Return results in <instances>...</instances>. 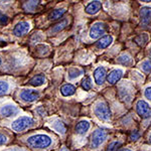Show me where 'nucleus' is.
<instances>
[{
	"instance_id": "nucleus-32",
	"label": "nucleus",
	"mask_w": 151,
	"mask_h": 151,
	"mask_svg": "<svg viewBox=\"0 0 151 151\" xmlns=\"http://www.w3.org/2000/svg\"><path fill=\"white\" fill-rule=\"evenodd\" d=\"M40 40H41V36H40L38 35H36L35 33V35L31 37V42H38Z\"/></svg>"
},
{
	"instance_id": "nucleus-35",
	"label": "nucleus",
	"mask_w": 151,
	"mask_h": 151,
	"mask_svg": "<svg viewBox=\"0 0 151 151\" xmlns=\"http://www.w3.org/2000/svg\"><path fill=\"white\" fill-rule=\"evenodd\" d=\"M139 1H141V2H145V3H149V2H151V0H139Z\"/></svg>"
},
{
	"instance_id": "nucleus-38",
	"label": "nucleus",
	"mask_w": 151,
	"mask_h": 151,
	"mask_svg": "<svg viewBox=\"0 0 151 151\" xmlns=\"http://www.w3.org/2000/svg\"><path fill=\"white\" fill-rule=\"evenodd\" d=\"M149 142L151 143V135H150V137H149Z\"/></svg>"
},
{
	"instance_id": "nucleus-37",
	"label": "nucleus",
	"mask_w": 151,
	"mask_h": 151,
	"mask_svg": "<svg viewBox=\"0 0 151 151\" xmlns=\"http://www.w3.org/2000/svg\"><path fill=\"white\" fill-rule=\"evenodd\" d=\"M121 151H131V150L130 149H122Z\"/></svg>"
},
{
	"instance_id": "nucleus-26",
	"label": "nucleus",
	"mask_w": 151,
	"mask_h": 151,
	"mask_svg": "<svg viewBox=\"0 0 151 151\" xmlns=\"http://www.w3.org/2000/svg\"><path fill=\"white\" fill-rule=\"evenodd\" d=\"M141 69H142L146 74H150L151 73V60H144V62L141 64Z\"/></svg>"
},
{
	"instance_id": "nucleus-12",
	"label": "nucleus",
	"mask_w": 151,
	"mask_h": 151,
	"mask_svg": "<svg viewBox=\"0 0 151 151\" xmlns=\"http://www.w3.org/2000/svg\"><path fill=\"white\" fill-rule=\"evenodd\" d=\"M122 77H123V70L115 69L109 73L108 77H107V81L110 83L111 85H114V84H116L117 82L120 81V79Z\"/></svg>"
},
{
	"instance_id": "nucleus-20",
	"label": "nucleus",
	"mask_w": 151,
	"mask_h": 151,
	"mask_svg": "<svg viewBox=\"0 0 151 151\" xmlns=\"http://www.w3.org/2000/svg\"><path fill=\"white\" fill-rule=\"evenodd\" d=\"M65 8H58V9H55L50 12V14L48 15V19L50 20H55V19H58L60 18L65 13Z\"/></svg>"
},
{
	"instance_id": "nucleus-9",
	"label": "nucleus",
	"mask_w": 151,
	"mask_h": 151,
	"mask_svg": "<svg viewBox=\"0 0 151 151\" xmlns=\"http://www.w3.org/2000/svg\"><path fill=\"white\" fill-rule=\"evenodd\" d=\"M106 76H107V70L104 67L100 65L94 70V80L95 83L99 86L104 84L105 80H106Z\"/></svg>"
},
{
	"instance_id": "nucleus-4",
	"label": "nucleus",
	"mask_w": 151,
	"mask_h": 151,
	"mask_svg": "<svg viewBox=\"0 0 151 151\" xmlns=\"http://www.w3.org/2000/svg\"><path fill=\"white\" fill-rule=\"evenodd\" d=\"M33 124V120L29 117L26 116H22L20 118H18L17 120H15L13 123H12L11 127L14 131H17V132H20V131L25 130L26 128H28L29 126H31Z\"/></svg>"
},
{
	"instance_id": "nucleus-1",
	"label": "nucleus",
	"mask_w": 151,
	"mask_h": 151,
	"mask_svg": "<svg viewBox=\"0 0 151 151\" xmlns=\"http://www.w3.org/2000/svg\"><path fill=\"white\" fill-rule=\"evenodd\" d=\"M26 143L32 148H47L52 144V139L47 135L37 134L29 137Z\"/></svg>"
},
{
	"instance_id": "nucleus-8",
	"label": "nucleus",
	"mask_w": 151,
	"mask_h": 151,
	"mask_svg": "<svg viewBox=\"0 0 151 151\" xmlns=\"http://www.w3.org/2000/svg\"><path fill=\"white\" fill-rule=\"evenodd\" d=\"M20 98L24 102H35L40 98V93L35 90H24L21 92Z\"/></svg>"
},
{
	"instance_id": "nucleus-23",
	"label": "nucleus",
	"mask_w": 151,
	"mask_h": 151,
	"mask_svg": "<svg viewBox=\"0 0 151 151\" xmlns=\"http://www.w3.org/2000/svg\"><path fill=\"white\" fill-rule=\"evenodd\" d=\"M118 63L121 65H127L130 64L131 62H132V58H131L130 55H128V53H123V55H121L120 57L118 58Z\"/></svg>"
},
{
	"instance_id": "nucleus-28",
	"label": "nucleus",
	"mask_w": 151,
	"mask_h": 151,
	"mask_svg": "<svg viewBox=\"0 0 151 151\" xmlns=\"http://www.w3.org/2000/svg\"><path fill=\"white\" fill-rule=\"evenodd\" d=\"M7 90H8V84L6 82L0 81V95L6 93Z\"/></svg>"
},
{
	"instance_id": "nucleus-36",
	"label": "nucleus",
	"mask_w": 151,
	"mask_h": 151,
	"mask_svg": "<svg viewBox=\"0 0 151 151\" xmlns=\"http://www.w3.org/2000/svg\"><path fill=\"white\" fill-rule=\"evenodd\" d=\"M149 60H151V48H150V50H149Z\"/></svg>"
},
{
	"instance_id": "nucleus-14",
	"label": "nucleus",
	"mask_w": 151,
	"mask_h": 151,
	"mask_svg": "<svg viewBox=\"0 0 151 151\" xmlns=\"http://www.w3.org/2000/svg\"><path fill=\"white\" fill-rule=\"evenodd\" d=\"M70 22V19L69 18H64L63 20H60V22H58L57 24H55V25L52 26V29H50V33H58V32H60L62 30H64V29L67 27L68 24Z\"/></svg>"
},
{
	"instance_id": "nucleus-30",
	"label": "nucleus",
	"mask_w": 151,
	"mask_h": 151,
	"mask_svg": "<svg viewBox=\"0 0 151 151\" xmlns=\"http://www.w3.org/2000/svg\"><path fill=\"white\" fill-rule=\"evenodd\" d=\"M139 138V132L138 131H133L132 134L130 136V139L131 140H137Z\"/></svg>"
},
{
	"instance_id": "nucleus-5",
	"label": "nucleus",
	"mask_w": 151,
	"mask_h": 151,
	"mask_svg": "<svg viewBox=\"0 0 151 151\" xmlns=\"http://www.w3.org/2000/svg\"><path fill=\"white\" fill-rule=\"evenodd\" d=\"M106 137H107V133L103 129H97L96 131H94L93 135H92V147L93 148L99 147L105 141Z\"/></svg>"
},
{
	"instance_id": "nucleus-13",
	"label": "nucleus",
	"mask_w": 151,
	"mask_h": 151,
	"mask_svg": "<svg viewBox=\"0 0 151 151\" xmlns=\"http://www.w3.org/2000/svg\"><path fill=\"white\" fill-rule=\"evenodd\" d=\"M114 40V37L112 35H104L102 36L100 40L97 41V47L100 50H104L107 48L108 47H110Z\"/></svg>"
},
{
	"instance_id": "nucleus-29",
	"label": "nucleus",
	"mask_w": 151,
	"mask_h": 151,
	"mask_svg": "<svg viewBox=\"0 0 151 151\" xmlns=\"http://www.w3.org/2000/svg\"><path fill=\"white\" fill-rule=\"evenodd\" d=\"M144 96H145V98L147 99V100H149V101H151V86H150V87H147V88L145 89Z\"/></svg>"
},
{
	"instance_id": "nucleus-40",
	"label": "nucleus",
	"mask_w": 151,
	"mask_h": 151,
	"mask_svg": "<svg viewBox=\"0 0 151 151\" xmlns=\"http://www.w3.org/2000/svg\"><path fill=\"white\" fill-rule=\"evenodd\" d=\"M0 16H1V11H0Z\"/></svg>"
},
{
	"instance_id": "nucleus-19",
	"label": "nucleus",
	"mask_w": 151,
	"mask_h": 151,
	"mask_svg": "<svg viewBox=\"0 0 151 151\" xmlns=\"http://www.w3.org/2000/svg\"><path fill=\"white\" fill-rule=\"evenodd\" d=\"M45 82V78L43 75H37L35 76V77H33L32 79L29 81L28 84L31 85V86L33 87H40L41 85H43Z\"/></svg>"
},
{
	"instance_id": "nucleus-15",
	"label": "nucleus",
	"mask_w": 151,
	"mask_h": 151,
	"mask_svg": "<svg viewBox=\"0 0 151 151\" xmlns=\"http://www.w3.org/2000/svg\"><path fill=\"white\" fill-rule=\"evenodd\" d=\"M40 4V0H28L23 4V9L25 11H35Z\"/></svg>"
},
{
	"instance_id": "nucleus-22",
	"label": "nucleus",
	"mask_w": 151,
	"mask_h": 151,
	"mask_svg": "<svg viewBox=\"0 0 151 151\" xmlns=\"http://www.w3.org/2000/svg\"><path fill=\"white\" fill-rule=\"evenodd\" d=\"M83 74V70L80 69H77V68H72L68 70V77H69L70 80H75L77 78H79L80 76Z\"/></svg>"
},
{
	"instance_id": "nucleus-25",
	"label": "nucleus",
	"mask_w": 151,
	"mask_h": 151,
	"mask_svg": "<svg viewBox=\"0 0 151 151\" xmlns=\"http://www.w3.org/2000/svg\"><path fill=\"white\" fill-rule=\"evenodd\" d=\"M121 145H122L121 141H114V142H112L108 145L106 151H117L121 147Z\"/></svg>"
},
{
	"instance_id": "nucleus-2",
	"label": "nucleus",
	"mask_w": 151,
	"mask_h": 151,
	"mask_svg": "<svg viewBox=\"0 0 151 151\" xmlns=\"http://www.w3.org/2000/svg\"><path fill=\"white\" fill-rule=\"evenodd\" d=\"M95 114L102 121H109L111 119V111L108 105L104 102H99L95 107Z\"/></svg>"
},
{
	"instance_id": "nucleus-11",
	"label": "nucleus",
	"mask_w": 151,
	"mask_h": 151,
	"mask_svg": "<svg viewBox=\"0 0 151 151\" xmlns=\"http://www.w3.org/2000/svg\"><path fill=\"white\" fill-rule=\"evenodd\" d=\"M101 8H102L101 1H99V0H93V1H91L86 6L85 11H86V13L89 14V15H94V14L98 13V12L101 10Z\"/></svg>"
},
{
	"instance_id": "nucleus-7",
	"label": "nucleus",
	"mask_w": 151,
	"mask_h": 151,
	"mask_svg": "<svg viewBox=\"0 0 151 151\" xmlns=\"http://www.w3.org/2000/svg\"><path fill=\"white\" fill-rule=\"evenodd\" d=\"M30 29V24L27 21H20L15 25V27L13 28V35L15 36H21L24 35L29 31Z\"/></svg>"
},
{
	"instance_id": "nucleus-39",
	"label": "nucleus",
	"mask_w": 151,
	"mask_h": 151,
	"mask_svg": "<svg viewBox=\"0 0 151 151\" xmlns=\"http://www.w3.org/2000/svg\"><path fill=\"white\" fill-rule=\"evenodd\" d=\"M1 63H2V60H1V58H0V65H1Z\"/></svg>"
},
{
	"instance_id": "nucleus-10",
	"label": "nucleus",
	"mask_w": 151,
	"mask_h": 151,
	"mask_svg": "<svg viewBox=\"0 0 151 151\" xmlns=\"http://www.w3.org/2000/svg\"><path fill=\"white\" fill-rule=\"evenodd\" d=\"M136 111H137V114L140 117L146 118V117L149 116V112H150L149 105L146 103L145 101H143V100H140L136 104Z\"/></svg>"
},
{
	"instance_id": "nucleus-27",
	"label": "nucleus",
	"mask_w": 151,
	"mask_h": 151,
	"mask_svg": "<svg viewBox=\"0 0 151 151\" xmlns=\"http://www.w3.org/2000/svg\"><path fill=\"white\" fill-rule=\"evenodd\" d=\"M53 128H55L57 131H58V132H60V133H65V127L64 123L60 122V121H57V122L53 124Z\"/></svg>"
},
{
	"instance_id": "nucleus-6",
	"label": "nucleus",
	"mask_w": 151,
	"mask_h": 151,
	"mask_svg": "<svg viewBox=\"0 0 151 151\" xmlns=\"http://www.w3.org/2000/svg\"><path fill=\"white\" fill-rule=\"evenodd\" d=\"M140 23L143 27L151 24V7L144 6L140 9Z\"/></svg>"
},
{
	"instance_id": "nucleus-18",
	"label": "nucleus",
	"mask_w": 151,
	"mask_h": 151,
	"mask_svg": "<svg viewBox=\"0 0 151 151\" xmlns=\"http://www.w3.org/2000/svg\"><path fill=\"white\" fill-rule=\"evenodd\" d=\"M16 113H17V108L15 106H12V105H7V106H4L1 109V114L5 117L13 116Z\"/></svg>"
},
{
	"instance_id": "nucleus-17",
	"label": "nucleus",
	"mask_w": 151,
	"mask_h": 151,
	"mask_svg": "<svg viewBox=\"0 0 151 151\" xmlns=\"http://www.w3.org/2000/svg\"><path fill=\"white\" fill-rule=\"evenodd\" d=\"M60 93H62L64 97L73 96L76 93V88L72 84H65L64 86L60 88Z\"/></svg>"
},
{
	"instance_id": "nucleus-33",
	"label": "nucleus",
	"mask_w": 151,
	"mask_h": 151,
	"mask_svg": "<svg viewBox=\"0 0 151 151\" xmlns=\"http://www.w3.org/2000/svg\"><path fill=\"white\" fill-rule=\"evenodd\" d=\"M6 137L3 135V134H0V145H3L4 143H6Z\"/></svg>"
},
{
	"instance_id": "nucleus-24",
	"label": "nucleus",
	"mask_w": 151,
	"mask_h": 151,
	"mask_svg": "<svg viewBox=\"0 0 151 151\" xmlns=\"http://www.w3.org/2000/svg\"><path fill=\"white\" fill-rule=\"evenodd\" d=\"M82 88L85 91H90L92 88V80L90 77H85V79H83L82 81Z\"/></svg>"
},
{
	"instance_id": "nucleus-16",
	"label": "nucleus",
	"mask_w": 151,
	"mask_h": 151,
	"mask_svg": "<svg viewBox=\"0 0 151 151\" xmlns=\"http://www.w3.org/2000/svg\"><path fill=\"white\" fill-rule=\"evenodd\" d=\"M89 129H90V123L86 120H83V121H80V122L77 124V126H76V132L78 134L83 135V134L87 133Z\"/></svg>"
},
{
	"instance_id": "nucleus-3",
	"label": "nucleus",
	"mask_w": 151,
	"mask_h": 151,
	"mask_svg": "<svg viewBox=\"0 0 151 151\" xmlns=\"http://www.w3.org/2000/svg\"><path fill=\"white\" fill-rule=\"evenodd\" d=\"M107 26L106 23L104 22H101V21H98V22H95L93 25L91 26L90 28V31H89V35H90V37L93 38V40H97L99 37H102L103 35L106 32Z\"/></svg>"
},
{
	"instance_id": "nucleus-31",
	"label": "nucleus",
	"mask_w": 151,
	"mask_h": 151,
	"mask_svg": "<svg viewBox=\"0 0 151 151\" xmlns=\"http://www.w3.org/2000/svg\"><path fill=\"white\" fill-rule=\"evenodd\" d=\"M8 22V17L5 15H1L0 16V23L1 24H7Z\"/></svg>"
},
{
	"instance_id": "nucleus-34",
	"label": "nucleus",
	"mask_w": 151,
	"mask_h": 151,
	"mask_svg": "<svg viewBox=\"0 0 151 151\" xmlns=\"http://www.w3.org/2000/svg\"><path fill=\"white\" fill-rule=\"evenodd\" d=\"M7 45V43L5 42L4 40H0V47H5V45Z\"/></svg>"
},
{
	"instance_id": "nucleus-21",
	"label": "nucleus",
	"mask_w": 151,
	"mask_h": 151,
	"mask_svg": "<svg viewBox=\"0 0 151 151\" xmlns=\"http://www.w3.org/2000/svg\"><path fill=\"white\" fill-rule=\"evenodd\" d=\"M148 40H149V35L147 33H141L140 35H138L137 37L135 38V42L137 43V45L143 47L147 45Z\"/></svg>"
}]
</instances>
